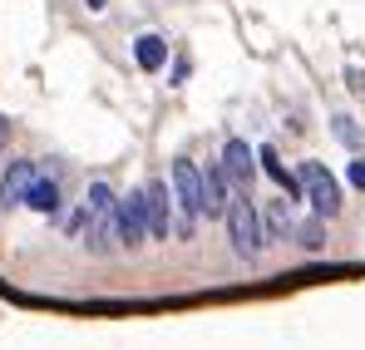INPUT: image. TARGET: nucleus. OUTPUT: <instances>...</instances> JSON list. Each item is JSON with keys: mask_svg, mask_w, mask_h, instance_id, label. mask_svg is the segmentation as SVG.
Here are the masks:
<instances>
[{"mask_svg": "<svg viewBox=\"0 0 365 350\" xmlns=\"http://www.w3.org/2000/svg\"><path fill=\"white\" fill-rule=\"evenodd\" d=\"M222 217H227V232H232V252L252 262V257L262 252V242H267V237H262V212L252 207V192L227 197V212H222Z\"/></svg>", "mask_w": 365, "mask_h": 350, "instance_id": "f257e3e1", "label": "nucleus"}, {"mask_svg": "<svg viewBox=\"0 0 365 350\" xmlns=\"http://www.w3.org/2000/svg\"><path fill=\"white\" fill-rule=\"evenodd\" d=\"M173 202H178V237L187 242L192 227H197V217H202V177H197L192 158L173 163Z\"/></svg>", "mask_w": 365, "mask_h": 350, "instance_id": "f03ea898", "label": "nucleus"}, {"mask_svg": "<svg viewBox=\"0 0 365 350\" xmlns=\"http://www.w3.org/2000/svg\"><path fill=\"white\" fill-rule=\"evenodd\" d=\"M297 182H302V192L311 197L316 217H336V212H341V187H336V177L326 173L321 163H306Z\"/></svg>", "mask_w": 365, "mask_h": 350, "instance_id": "7ed1b4c3", "label": "nucleus"}, {"mask_svg": "<svg viewBox=\"0 0 365 350\" xmlns=\"http://www.w3.org/2000/svg\"><path fill=\"white\" fill-rule=\"evenodd\" d=\"M114 232H119V247H143L148 242V222H143V197L138 192H128L114 202Z\"/></svg>", "mask_w": 365, "mask_h": 350, "instance_id": "20e7f679", "label": "nucleus"}, {"mask_svg": "<svg viewBox=\"0 0 365 350\" xmlns=\"http://www.w3.org/2000/svg\"><path fill=\"white\" fill-rule=\"evenodd\" d=\"M222 177L237 187V192H252V177H257V153L247 148L242 138H227V148H222Z\"/></svg>", "mask_w": 365, "mask_h": 350, "instance_id": "39448f33", "label": "nucleus"}, {"mask_svg": "<svg viewBox=\"0 0 365 350\" xmlns=\"http://www.w3.org/2000/svg\"><path fill=\"white\" fill-rule=\"evenodd\" d=\"M138 197H143V222H148V237H153V242H168V187H163V182H148Z\"/></svg>", "mask_w": 365, "mask_h": 350, "instance_id": "423d86ee", "label": "nucleus"}, {"mask_svg": "<svg viewBox=\"0 0 365 350\" xmlns=\"http://www.w3.org/2000/svg\"><path fill=\"white\" fill-rule=\"evenodd\" d=\"M40 173L30 158H20V163H10L5 177H0V207H20V197H25V187H30V177Z\"/></svg>", "mask_w": 365, "mask_h": 350, "instance_id": "0eeeda50", "label": "nucleus"}, {"mask_svg": "<svg viewBox=\"0 0 365 350\" xmlns=\"http://www.w3.org/2000/svg\"><path fill=\"white\" fill-rule=\"evenodd\" d=\"M20 202H25L30 212H45V217H50V212H60V182H55V177H45V173H35Z\"/></svg>", "mask_w": 365, "mask_h": 350, "instance_id": "6e6552de", "label": "nucleus"}, {"mask_svg": "<svg viewBox=\"0 0 365 350\" xmlns=\"http://www.w3.org/2000/svg\"><path fill=\"white\" fill-rule=\"evenodd\" d=\"M202 177V217H222L227 212V177L222 168H197Z\"/></svg>", "mask_w": 365, "mask_h": 350, "instance_id": "1a4fd4ad", "label": "nucleus"}, {"mask_svg": "<svg viewBox=\"0 0 365 350\" xmlns=\"http://www.w3.org/2000/svg\"><path fill=\"white\" fill-rule=\"evenodd\" d=\"M133 59H138V69H163L168 64V40L163 35H138L133 40Z\"/></svg>", "mask_w": 365, "mask_h": 350, "instance_id": "9d476101", "label": "nucleus"}, {"mask_svg": "<svg viewBox=\"0 0 365 350\" xmlns=\"http://www.w3.org/2000/svg\"><path fill=\"white\" fill-rule=\"evenodd\" d=\"M257 168H262V173L272 177V182H277V187H282V192H297V187H302V182H297V177L287 173V163H282V158H277V153H272V148H257Z\"/></svg>", "mask_w": 365, "mask_h": 350, "instance_id": "9b49d317", "label": "nucleus"}, {"mask_svg": "<svg viewBox=\"0 0 365 350\" xmlns=\"http://www.w3.org/2000/svg\"><path fill=\"white\" fill-rule=\"evenodd\" d=\"M114 192H109V182H89V197H84V217H99V212H114Z\"/></svg>", "mask_w": 365, "mask_h": 350, "instance_id": "f8f14e48", "label": "nucleus"}, {"mask_svg": "<svg viewBox=\"0 0 365 350\" xmlns=\"http://www.w3.org/2000/svg\"><path fill=\"white\" fill-rule=\"evenodd\" d=\"M336 138H341V143H351V148L361 143V133H356V123H351V118H336Z\"/></svg>", "mask_w": 365, "mask_h": 350, "instance_id": "ddd939ff", "label": "nucleus"}, {"mask_svg": "<svg viewBox=\"0 0 365 350\" xmlns=\"http://www.w3.org/2000/svg\"><path fill=\"white\" fill-rule=\"evenodd\" d=\"M297 242L316 252V247H321V227H316V222H306V227H297Z\"/></svg>", "mask_w": 365, "mask_h": 350, "instance_id": "4468645a", "label": "nucleus"}, {"mask_svg": "<svg viewBox=\"0 0 365 350\" xmlns=\"http://www.w3.org/2000/svg\"><path fill=\"white\" fill-rule=\"evenodd\" d=\"M351 182H356V187H361V192H365V163H361V158L351 163Z\"/></svg>", "mask_w": 365, "mask_h": 350, "instance_id": "2eb2a0df", "label": "nucleus"}, {"mask_svg": "<svg viewBox=\"0 0 365 350\" xmlns=\"http://www.w3.org/2000/svg\"><path fill=\"white\" fill-rule=\"evenodd\" d=\"M5 143H10V118L0 114V148H5Z\"/></svg>", "mask_w": 365, "mask_h": 350, "instance_id": "dca6fc26", "label": "nucleus"}, {"mask_svg": "<svg viewBox=\"0 0 365 350\" xmlns=\"http://www.w3.org/2000/svg\"><path fill=\"white\" fill-rule=\"evenodd\" d=\"M104 5H109V0H89V10H104Z\"/></svg>", "mask_w": 365, "mask_h": 350, "instance_id": "f3484780", "label": "nucleus"}]
</instances>
